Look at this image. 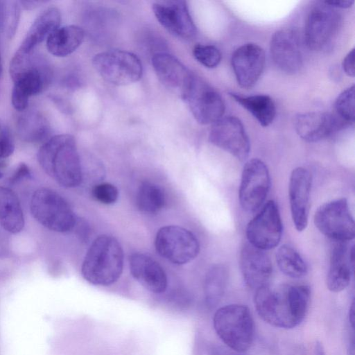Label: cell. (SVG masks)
<instances>
[{
  "label": "cell",
  "mask_w": 355,
  "mask_h": 355,
  "mask_svg": "<svg viewBox=\"0 0 355 355\" xmlns=\"http://www.w3.org/2000/svg\"><path fill=\"white\" fill-rule=\"evenodd\" d=\"M311 291L306 285L269 286L254 291V304L258 315L269 324L292 329L304 319L310 302Z\"/></svg>",
  "instance_id": "6da1fadb"
},
{
  "label": "cell",
  "mask_w": 355,
  "mask_h": 355,
  "mask_svg": "<svg viewBox=\"0 0 355 355\" xmlns=\"http://www.w3.org/2000/svg\"><path fill=\"white\" fill-rule=\"evenodd\" d=\"M37 161L43 171L64 188L76 187L82 182L80 159L75 138L71 135L49 139L39 149Z\"/></svg>",
  "instance_id": "7a4b0ae2"
},
{
  "label": "cell",
  "mask_w": 355,
  "mask_h": 355,
  "mask_svg": "<svg viewBox=\"0 0 355 355\" xmlns=\"http://www.w3.org/2000/svg\"><path fill=\"white\" fill-rule=\"evenodd\" d=\"M123 268V252L113 236L101 235L88 249L81 267L82 275L88 282L109 286L116 282Z\"/></svg>",
  "instance_id": "3957f363"
},
{
  "label": "cell",
  "mask_w": 355,
  "mask_h": 355,
  "mask_svg": "<svg viewBox=\"0 0 355 355\" xmlns=\"http://www.w3.org/2000/svg\"><path fill=\"white\" fill-rule=\"evenodd\" d=\"M213 324L218 336L231 349L242 353L250 347L254 326L247 306L229 304L220 307L214 315Z\"/></svg>",
  "instance_id": "277c9868"
},
{
  "label": "cell",
  "mask_w": 355,
  "mask_h": 355,
  "mask_svg": "<svg viewBox=\"0 0 355 355\" xmlns=\"http://www.w3.org/2000/svg\"><path fill=\"white\" fill-rule=\"evenodd\" d=\"M30 209L33 217L43 227L55 232L73 230L77 218L69 203L55 191L40 188L31 197Z\"/></svg>",
  "instance_id": "5b68a950"
},
{
  "label": "cell",
  "mask_w": 355,
  "mask_h": 355,
  "mask_svg": "<svg viewBox=\"0 0 355 355\" xmlns=\"http://www.w3.org/2000/svg\"><path fill=\"white\" fill-rule=\"evenodd\" d=\"M92 64L106 82L123 86L137 82L142 76V64L134 53L112 50L95 55Z\"/></svg>",
  "instance_id": "8992f818"
},
{
  "label": "cell",
  "mask_w": 355,
  "mask_h": 355,
  "mask_svg": "<svg viewBox=\"0 0 355 355\" xmlns=\"http://www.w3.org/2000/svg\"><path fill=\"white\" fill-rule=\"evenodd\" d=\"M315 226L334 241L346 242L355 236V223L346 198L336 199L320 205L313 218Z\"/></svg>",
  "instance_id": "52a82bcc"
},
{
  "label": "cell",
  "mask_w": 355,
  "mask_h": 355,
  "mask_svg": "<svg viewBox=\"0 0 355 355\" xmlns=\"http://www.w3.org/2000/svg\"><path fill=\"white\" fill-rule=\"evenodd\" d=\"M11 78L14 82L11 103L16 110L21 112L27 107L30 97L40 94L49 84L52 73L43 60L32 55Z\"/></svg>",
  "instance_id": "ba28073f"
},
{
  "label": "cell",
  "mask_w": 355,
  "mask_h": 355,
  "mask_svg": "<svg viewBox=\"0 0 355 355\" xmlns=\"http://www.w3.org/2000/svg\"><path fill=\"white\" fill-rule=\"evenodd\" d=\"M155 246L161 257L178 265L190 262L200 251L196 236L188 230L175 225L161 227L156 234Z\"/></svg>",
  "instance_id": "9c48e42d"
},
{
  "label": "cell",
  "mask_w": 355,
  "mask_h": 355,
  "mask_svg": "<svg viewBox=\"0 0 355 355\" xmlns=\"http://www.w3.org/2000/svg\"><path fill=\"white\" fill-rule=\"evenodd\" d=\"M338 12L324 3H318L309 11L304 26V42L313 51L327 49L336 36L340 26Z\"/></svg>",
  "instance_id": "30bf717a"
},
{
  "label": "cell",
  "mask_w": 355,
  "mask_h": 355,
  "mask_svg": "<svg viewBox=\"0 0 355 355\" xmlns=\"http://www.w3.org/2000/svg\"><path fill=\"white\" fill-rule=\"evenodd\" d=\"M270 187V176L266 164L254 158L244 165L239 198L241 207L247 212H254L264 202Z\"/></svg>",
  "instance_id": "8fae6325"
},
{
  "label": "cell",
  "mask_w": 355,
  "mask_h": 355,
  "mask_svg": "<svg viewBox=\"0 0 355 355\" xmlns=\"http://www.w3.org/2000/svg\"><path fill=\"white\" fill-rule=\"evenodd\" d=\"M182 98L188 104L195 119L200 124H213L225 113V103L220 95L196 75Z\"/></svg>",
  "instance_id": "7c38bea8"
},
{
  "label": "cell",
  "mask_w": 355,
  "mask_h": 355,
  "mask_svg": "<svg viewBox=\"0 0 355 355\" xmlns=\"http://www.w3.org/2000/svg\"><path fill=\"white\" fill-rule=\"evenodd\" d=\"M282 222L277 205L268 200L261 211L248 223L246 237L248 243L262 250L278 245L282 235Z\"/></svg>",
  "instance_id": "4fadbf2b"
},
{
  "label": "cell",
  "mask_w": 355,
  "mask_h": 355,
  "mask_svg": "<svg viewBox=\"0 0 355 355\" xmlns=\"http://www.w3.org/2000/svg\"><path fill=\"white\" fill-rule=\"evenodd\" d=\"M209 140L241 162L248 157L250 150L249 137L242 122L235 116L222 117L213 123Z\"/></svg>",
  "instance_id": "5bb4252c"
},
{
  "label": "cell",
  "mask_w": 355,
  "mask_h": 355,
  "mask_svg": "<svg viewBox=\"0 0 355 355\" xmlns=\"http://www.w3.org/2000/svg\"><path fill=\"white\" fill-rule=\"evenodd\" d=\"M153 13L159 24L173 36L190 40L196 34V27L184 1H157Z\"/></svg>",
  "instance_id": "9a60e30c"
},
{
  "label": "cell",
  "mask_w": 355,
  "mask_h": 355,
  "mask_svg": "<svg viewBox=\"0 0 355 355\" xmlns=\"http://www.w3.org/2000/svg\"><path fill=\"white\" fill-rule=\"evenodd\" d=\"M271 58L284 73L295 74L302 67V54L297 32L282 28L274 33L270 44Z\"/></svg>",
  "instance_id": "2e32d148"
},
{
  "label": "cell",
  "mask_w": 355,
  "mask_h": 355,
  "mask_svg": "<svg viewBox=\"0 0 355 355\" xmlns=\"http://www.w3.org/2000/svg\"><path fill=\"white\" fill-rule=\"evenodd\" d=\"M263 49L253 43L245 44L232 53L231 64L236 81L244 89H251L260 78L265 67Z\"/></svg>",
  "instance_id": "e0dca14e"
},
{
  "label": "cell",
  "mask_w": 355,
  "mask_h": 355,
  "mask_svg": "<svg viewBox=\"0 0 355 355\" xmlns=\"http://www.w3.org/2000/svg\"><path fill=\"white\" fill-rule=\"evenodd\" d=\"M312 178L304 167L294 168L290 175L288 197L292 220L298 232L308 225Z\"/></svg>",
  "instance_id": "ac0fdd59"
},
{
  "label": "cell",
  "mask_w": 355,
  "mask_h": 355,
  "mask_svg": "<svg viewBox=\"0 0 355 355\" xmlns=\"http://www.w3.org/2000/svg\"><path fill=\"white\" fill-rule=\"evenodd\" d=\"M295 128L303 140L318 142L348 127L334 112H310L298 114Z\"/></svg>",
  "instance_id": "d6986e66"
},
{
  "label": "cell",
  "mask_w": 355,
  "mask_h": 355,
  "mask_svg": "<svg viewBox=\"0 0 355 355\" xmlns=\"http://www.w3.org/2000/svg\"><path fill=\"white\" fill-rule=\"evenodd\" d=\"M151 61L159 81L166 88L180 94L182 98L189 89L194 74L178 58L167 53H155Z\"/></svg>",
  "instance_id": "ffe728a7"
},
{
  "label": "cell",
  "mask_w": 355,
  "mask_h": 355,
  "mask_svg": "<svg viewBox=\"0 0 355 355\" xmlns=\"http://www.w3.org/2000/svg\"><path fill=\"white\" fill-rule=\"evenodd\" d=\"M240 268L245 284L254 291L269 286L272 266L268 254L249 243L240 253Z\"/></svg>",
  "instance_id": "44dd1931"
},
{
  "label": "cell",
  "mask_w": 355,
  "mask_h": 355,
  "mask_svg": "<svg viewBox=\"0 0 355 355\" xmlns=\"http://www.w3.org/2000/svg\"><path fill=\"white\" fill-rule=\"evenodd\" d=\"M354 246L349 248L346 242H334L326 279L327 287L330 291L338 293L348 286L354 268Z\"/></svg>",
  "instance_id": "7402d4cb"
},
{
  "label": "cell",
  "mask_w": 355,
  "mask_h": 355,
  "mask_svg": "<svg viewBox=\"0 0 355 355\" xmlns=\"http://www.w3.org/2000/svg\"><path fill=\"white\" fill-rule=\"evenodd\" d=\"M130 270L132 277L151 293H164L167 288V277L162 267L150 257L139 252L130 257Z\"/></svg>",
  "instance_id": "603a6c76"
},
{
  "label": "cell",
  "mask_w": 355,
  "mask_h": 355,
  "mask_svg": "<svg viewBox=\"0 0 355 355\" xmlns=\"http://www.w3.org/2000/svg\"><path fill=\"white\" fill-rule=\"evenodd\" d=\"M60 22L59 9L55 7L47 8L35 19L18 50L25 53H33L40 44L60 27Z\"/></svg>",
  "instance_id": "cb8c5ba5"
},
{
  "label": "cell",
  "mask_w": 355,
  "mask_h": 355,
  "mask_svg": "<svg viewBox=\"0 0 355 355\" xmlns=\"http://www.w3.org/2000/svg\"><path fill=\"white\" fill-rule=\"evenodd\" d=\"M25 225L23 209L15 193L0 186V226L11 234L21 232Z\"/></svg>",
  "instance_id": "d4e9b609"
},
{
  "label": "cell",
  "mask_w": 355,
  "mask_h": 355,
  "mask_svg": "<svg viewBox=\"0 0 355 355\" xmlns=\"http://www.w3.org/2000/svg\"><path fill=\"white\" fill-rule=\"evenodd\" d=\"M85 31L76 25L59 27L46 39L48 51L56 57H65L74 52L82 44Z\"/></svg>",
  "instance_id": "484cf974"
},
{
  "label": "cell",
  "mask_w": 355,
  "mask_h": 355,
  "mask_svg": "<svg viewBox=\"0 0 355 355\" xmlns=\"http://www.w3.org/2000/svg\"><path fill=\"white\" fill-rule=\"evenodd\" d=\"M230 95L247 110L263 127H267L272 123L276 114V107L273 100L269 96L257 94L245 96L234 92L230 93Z\"/></svg>",
  "instance_id": "4316f807"
},
{
  "label": "cell",
  "mask_w": 355,
  "mask_h": 355,
  "mask_svg": "<svg viewBox=\"0 0 355 355\" xmlns=\"http://www.w3.org/2000/svg\"><path fill=\"white\" fill-rule=\"evenodd\" d=\"M17 130L23 141L37 143L49 136L50 126L42 115L37 112H30L22 115L18 119Z\"/></svg>",
  "instance_id": "83f0119b"
},
{
  "label": "cell",
  "mask_w": 355,
  "mask_h": 355,
  "mask_svg": "<svg viewBox=\"0 0 355 355\" xmlns=\"http://www.w3.org/2000/svg\"><path fill=\"white\" fill-rule=\"evenodd\" d=\"M228 271L225 266L216 264L207 272L205 280V295L207 304L214 308L221 301L227 284Z\"/></svg>",
  "instance_id": "f1b7e54d"
},
{
  "label": "cell",
  "mask_w": 355,
  "mask_h": 355,
  "mask_svg": "<svg viewBox=\"0 0 355 355\" xmlns=\"http://www.w3.org/2000/svg\"><path fill=\"white\" fill-rule=\"evenodd\" d=\"M276 261L279 270L292 278H300L306 275L308 268L299 252L292 246L281 245L276 253Z\"/></svg>",
  "instance_id": "f546056e"
},
{
  "label": "cell",
  "mask_w": 355,
  "mask_h": 355,
  "mask_svg": "<svg viewBox=\"0 0 355 355\" xmlns=\"http://www.w3.org/2000/svg\"><path fill=\"white\" fill-rule=\"evenodd\" d=\"M164 205V193L158 185L150 182H144L141 184L137 195V205L141 211L155 214Z\"/></svg>",
  "instance_id": "4dcf8cb0"
},
{
  "label": "cell",
  "mask_w": 355,
  "mask_h": 355,
  "mask_svg": "<svg viewBox=\"0 0 355 355\" xmlns=\"http://www.w3.org/2000/svg\"><path fill=\"white\" fill-rule=\"evenodd\" d=\"M334 114L347 126L354 122V85L343 91L334 103Z\"/></svg>",
  "instance_id": "1f68e13d"
},
{
  "label": "cell",
  "mask_w": 355,
  "mask_h": 355,
  "mask_svg": "<svg viewBox=\"0 0 355 355\" xmlns=\"http://www.w3.org/2000/svg\"><path fill=\"white\" fill-rule=\"evenodd\" d=\"M195 59L207 68H215L220 62L221 53L214 45L197 44L193 49Z\"/></svg>",
  "instance_id": "d6a6232c"
},
{
  "label": "cell",
  "mask_w": 355,
  "mask_h": 355,
  "mask_svg": "<svg viewBox=\"0 0 355 355\" xmlns=\"http://www.w3.org/2000/svg\"><path fill=\"white\" fill-rule=\"evenodd\" d=\"M20 6L18 1H6V14L3 33L10 39L15 35L19 20Z\"/></svg>",
  "instance_id": "836d02e7"
},
{
  "label": "cell",
  "mask_w": 355,
  "mask_h": 355,
  "mask_svg": "<svg viewBox=\"0 0 355 355\" xmlns=\"http://www.w3.org/2000/svg\"><path fill=\"white\" fill-rule=\"evenodd\" d=\"M92 193L96 200L105 205L115 202L119 196L117 188L110 183H101L96 185Z\"/></svg>",
  "instance_id": "e575fe53"
},
{
  "label": "cell",
  "mask_w": 355,
  "mask_h": 355,
  "mask_svg": "<svg viewBox=\"0 0 355 355\" xmlns=\"http://www.w3.org/2000/svg\"><path fill=\"white\" fill-rule=\"evenodd\" d=\"M15 150L13 140L6 130L0 134V159L7 158L12 155Z\"/></svg>",
  "instance_id": "d590c367"
},
{
  "label": "cell",
  "mask_w": 355,
  "mask_h": 355,
  "mask_svg": "<svg viewBox=\"0 0 355 355\" xmlns=\"http://www.w3.org/2000/svg\"><path fill=\"white\" fill-rule=\"evenodd\" d=\"M31 170L25 163H21L9 178V183L15 184L31 177Z\"/></svg>",
  "instance_id": "8d00e7d4"
},
{
  "label": "cell",
  "mask_w": 355,
  "mask_h": 355,
  "mask_svg": "<svg viewBox=\"0 0 355 355\" xmlns=\"http://www.w3.org/2000/svg\"><path fill=\"white\" fill-rule=\"evenodd\" d=\"M344 72L350 77H354V49H352L344 58L342 62Z\"/></svg>",
  "instance_id": "74e56055"
},
{
  "label": "cell",
  "mask_w": 355,
  "mask_h": 355,
  "mask_svg": "<svg viewBox=\"0 0 355 355\" xmlns=\"http://www.w3.org/2000/svg\"><path fill=\"white\" fill-rule=\"evenodd\" d=\"M10 243L8 236L0 230V259L5 258L9 254Z\"/></svg>",
  "instance_id": "f35d334b"
},
{
  "label": "cell",
  "mask_w": 355,
  "mask_h": 355,
  "mask_svg": "<svg viewBox=\"0 0 355 355\" xmlns=\"http://www.w3.org/2000/svg\"><path fill=\"white\" fill-rule=\"evenodd\" d=\"M325 3L334 8H348L352 6L354 1L341 0V1H324Z\"/></svg>",
  "instance_id": "ab89813d"
},
{
  "label": "cell",
  "mask_w": 355,
  "mask_h": 355,
  "mask_svg": "<svg viewBox=\"0 0 355 355\" xmlns=\"http://www.w3.org/2000/svg\"><path fill=\"white\" fill-rule=\"evenodd\" d=\"M18 2L20 6L26 10L34 9L45 3L44 1H19Z\"/></svg>",
  "instance_id": "60d3db41"
},
{
  "label": "cell",
  "mask_w": 355,
  "mask_h": 355,
  "mask_svg": "<svg viewBox=\"0 0 355 355\" xmlns=\"http://www.w3.org/2000/svg\"><path fill=\"white\" fill-rule=\"evenodd\" d=\"M6 14V1H0V32H3Z\"/></svg>",
  "instance_id": "b9f144b4"
},
{
  "label": "cell",
  "mask_w": 355,
  "mask_h": 355,
  "mask_svg": "<svg viewBox=\"0 0 355 355\" xmlns=\"http://www.w3.org/2000/svg\"><path fill=\"white\" fill-rule=\"evenodd\" d=\"M354 311H355L354 302L353 300L351 304V306L349 307V321L350 325L353 329L354 328V321H355Z\"/></svg>",
  "instance_id": "7bdbcfd3"
},
{
  "label": "cell",
  "mask_w": 355,
  "mask_h": 355,
  "mask_svg": "<svg viewBox=\"0 0 355 355\" xmlns=\"http://www.w3.org/2000/svg\"><path fill=\"white\" fill-rule=\"evenodd\" d=\"M314 355H325L323 346L320 341H316L315 343Z\"/></svg>",
  "instance_id": "ee69618b"
},
{
  "label": "cell",
  "mask_w": 355,
  "mask_h": 355,
  "mask_svg": "<svg viewBox=\"0 0 355 355\" xmlns=\"http://www.w3.org/2000/svg\"><path fill=\"white\" fill-rule=\"evenodd\" d=\"M354 340L350 343L349 348H348V353L347 355H354Z\"/></svg>",
  "instance_id": "f6af8a7d"
},
{
  "label": "cell",
  "mask_w": 355,
  "mask_h": 355,
  "mask_svg": "<svg viewBox=\"0 0 355 355\" xmlns=\"http://www.w3.org/2000/svg\"><path fill=\"white\" fill-rule=\"evenodd\" d=\"M2 72H3V65H2V60H1V54H0V78L2 75Z\"/></svg>",
  "instance_id": "bcb514c9"
},
{
  "label": "cell",
  "mask_w": 355,
  "mask_h": 355,
  "mask_svg": "<svg viewBox=\"0 0 355 355\" xmlns=\"http://www.w3.org/2000/svg\"><path fill=\"white\" fill-rule=\"evenodd\" d=\"M3 177V173L0 170V179Z\"/></svg>",
  "instance_id": "7dc6e473"
}]
</instances>
